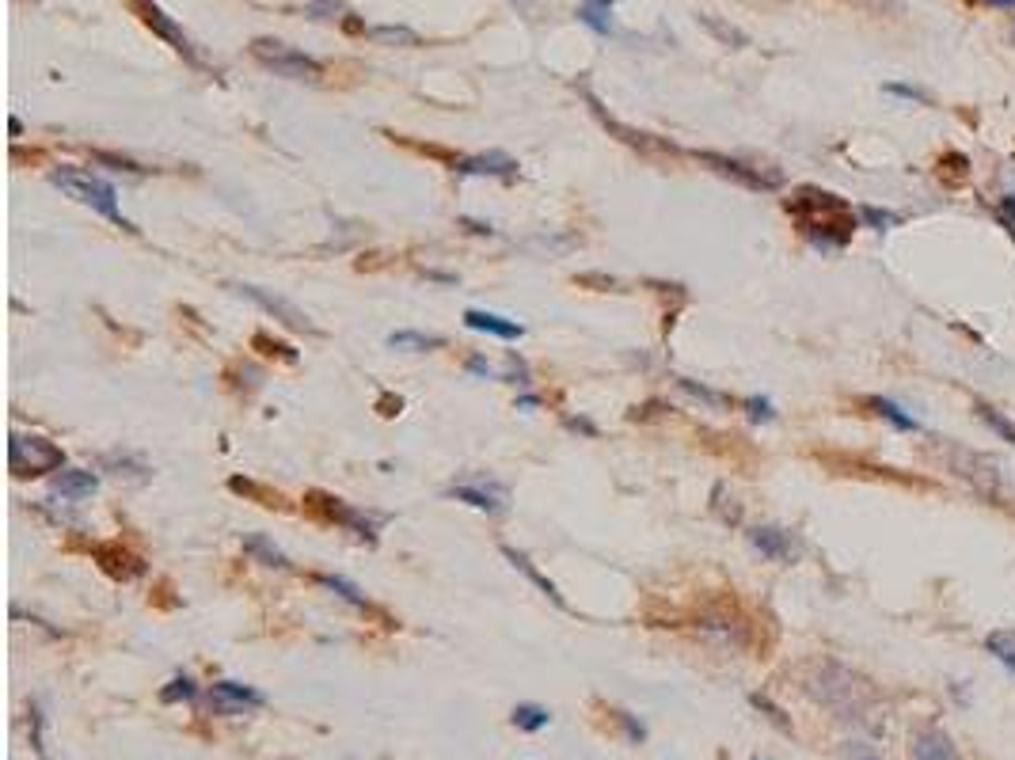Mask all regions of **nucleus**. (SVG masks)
Segmentation results:
<instances>
[{"label": "nucleus", "mask_w": 1015, "mask_h": 760, "mask_svg": "<svg viewBox=\"0 0 1015 760\" xmlns=\"http://www.w3.org/2000/svg\"><path fill=\"white\" fill-rule=\"evenodd\" d=\"M985 646H989V654H993L996 662L1015 673V635L1012 631H993V635L985 639Z\"/></svg>", "instance_id": "obj_28"}, {"label": "nucleus", "mask_w": 1015, "mask_h": 760, "mask_svg": "<svg viewBox=\"0 0 1015 760\" xmlns=\"http://www.w3.org/2000/svg\"><path fill=\"white\" fill-rule=\"evenodd\" d=\"M96 559L103 563L107 574H115V578H137L141 574V559L130 555V551H118V544H107V548H96Z\"/></svg>", "instance_id": "obj_20"}, {"label": "nucleus", "mask_w": 1015, "mask_h": 760, "mask_svg": "<svg viewBox=\"0 0 1015 760\" xmlns=\"http://www.w3.org/2000/svg\"><path fill=\"white\" fill-rule=\"evenodd\" d=\"M613 719L620 722V730H624V738L632 741V745H643V741H647V726H643V722L635 719L632 711H616Z\"/></svg>", "instance_id": "obj_30"}, {"label": "nucleus", "mask_w": 1015, "mask_h": 760, "mask_svg": "<svg viewBox=\"0 0 1015 760\" xmlns=\"http://www.w3.org/2000/svg\"><path fill=\"white\" fill-rule=\"evenodd\" d=\"M255 346H270L267 354H278V358H286V361H297V350H293V346H286V342H270L267 335H255Z\"/></svg>", "instance_id": "obj_37"}, {"label": "nucleus", "mask_w": 1015, "mask_h": 760, "mask_svg": "<svg viewBox=\"0 0 1015 760\" xmlns=\"http://www.w3.org/2000/svg\"><path fill=\"white\" fill-rule=\"evenodd\" d=\"M251 54L255 61H263L267 69H274L278 76H289V80H316L324 73L320 61H312L308 54H301L297 46H286L278 38H255L251 42Z\"/></svg>", "instance_id": "obj_4"}, {"label": "nucleus", "mask_w": 1015, "mask_h": 760, "mask_svg": "<svg viewBox=\"0 0 1015 760\" xmlns=\"http://www.w3.org/2000/svg\"><path fill=\"white\" fill-rule=\"evenodd\" d=\"M856 760H879V757H867V753H856Z\"/></svg>", "instance_id": "obj_44"}, {"label": "nucleus", "mask_w": 1015, "mask_h": 760, "mask_svg": "<svg viewBox=\"0 0 1015 760\" xmlns=\"http://www.w3.org/2000/svg\"><path fill=\"white\" fill-rule=\"evenodd\" d=\"M388 346H392V350L426 354V350H438V346H445V339H441V335H422V331H392V335H388Z\"/></svg>", "instance_id": "obj_23"}, {"label": "nucleus", "mask_w": 1015, "mask_h": 760, "mask_svg": "<svg viewBox=\"0 0 1015 760\" xmlns=\"http://www.w3.org/2000/svg\"><path fill=\"white\" fill-rule=\"evenodd\" d=\"M232 289H236V293H244V297L255 301L259 308H267L270 316H278V320L286 323V327H293V331H308V335H316V323L308 320L297 304L282 301V297H270L267 289H259V285H232Z\"/></svg>", "instance_id": "obj_11"}, {"label": "nucleus", "mask_w": 1015, "mask_h": 760, "mask_svg": "<svg viewBox=\"0 0 1015 760\" xmlns=\"http://www.w3.org/2000/svg\"><path fill=\"white\" fill-rule=\"evenodd\" d=\"M867 407L875 411V415L882 418V422H890L894 430H917V418L913 415H905L894 399H886V396H871L867 399Z\"/></svg>", "instance_id": "obj_24"}, {"label": "nucleus", "mask_w": 1015, "mask_h": 760, "mask_svg": "<svg viewBox=\"0 0 1015 760\" xmlns=\"http://www.w3.org/2000/svg\"><path fill=\"white\" fill-rule=\"evenodd\" d=\"M909 757H913V760H958V749H955V741H951V734H947V730H939V726H928V730L913 734Z\"/></svg>", "instance_id": "obj_14"}, {"label": "nucleus", "mask_w": 1015, "mask_h": 760, "mask_svg": "<svg viewBox=\"0 0 1015 760\" xmlns=\"http://www.w3.org/2000/svg\"><path fill=\"white\" fill-rule=\"evenodd\" d=\"M96 491H99L96 472H84V468H61V472L54 475V494L69 498V502H84V498H92Z\"/></svg>", "instance_id": "obj_16"}, {"label": "nucleus", "mask_w": 1015, "mask_h": 760, "mask_svg": "<svg viewBox=\"0 0 1015 760\" xmlns=\"http://www.w3.org/2000/svg\"><path fill=\"white\" fill-rule=\"evenodd\" d=\"M746 540H749V548L761 551L772 563H795L799 551H803L799 548V540H795V532L780 529V525H753V529L746 532Z\"/></svg>", "instance_id": "obj_10"}, {"label": "nucleus", "mask_w": 1015, "mask_h": 760, "mask_svg": "<svg viewBox=\"0 0 1015 760\" xmlns=\"http://www.w3.org/2000/svg\"><path fill=\"white\" fill-rule=\"evenodd\" d=\"M677 384H681V388H685L689 396H696V399H704V403H711V407H723V403H727V396L711 392V388H704V384H692V380H685V377L677 380Z\"/></svg>", "instance_id": "obj_35"}, {"label": "nucleus", "mask_w": 1015, "mask_h": 760, "mask_svg": "<svg viewBox=\"0 0 1015 760\" xmlns=\"http://www.w3.org/2000/svg\"><path fill=\"white\" fill-rule=\"evenodd\" d=\"M259 707H267V696H263L259 688H251V684H240V681L210 684V711L213 715L236 719V715H251V711H259Z\"/></svg>", "instance_id": "obj_6"}, {"label": "nucleus", "mask_w": 1015, "mask_h": 760, "mask_svg": "<svg viewBox=\"0 0 1015 760\" xmlns=\"http://www.w3.org/2000/svg\"><path fill=\"white\" fill-rule=\"evenodd\" d=\"M502 555H506V559H510V563H514V567H518L521 574H525V578H529V582L540 589V593H548V597H552L559 608H567V601H563V593L556 589V582H548V578H544V574L533 567V559H529L525 551H518V548H510V544H506V548H502Z\"/></svg>", "instance_id": "obj_19"}, {"label": "nucleus", "mask_w": 1015, "mask_h": 760, "mask_svg": "<svg viewBox=\"0 0 1015 760\" xmlns=\"http://www.w3.org/2000/svg\"><path fill=\"white\" fill-rule=\"evenodd\" d=\"M130 4H134V8H137V16H141V23H145V27H153V31H156V35H160V38H168V42H172V46H175V50H179V54H183V57H191V61H198V57H194V50H191V42H187V35H183V31L175 27V19L168 16V12H164V8L156 4V0H130Z\"/></svg>", "instance_id": "obj_12"}, {"label": "nucleus", "mask_w": 1015, "mask_h": 760, "mask_svg": "<svg viewBox=\"0 0 1015 760\" xmlns=\"http://www.w3.org/2000/svg\"><path fill=\"white\" fill-rule=\"evenodd\" d=\"M578 19L594 27L597 35H609L613 27V0H578Z\"/></svg>", "instance_id": "obj_21"}, {"label": "nucleus", "mask_w": 1015, "mask_h": 760, "mask_svg": "<svg viewBox=\"0 0 1015 760\" xmlns=\"http://www.w3.org/2000/svg\"><path fill=\"white\" fill-rule=\"evenodd\" d=\"M734 502V498H730ZM715 510L727 525H738L742 521V506H727V487H715Z\"/></svg>", "instance_id": "obj_34"}, {"label": "nucleus", "mask_w": 1015, "mask_h": 760, "mask_svg": "<svg viewBox=\"0 0 1015 760\" xmlns=\"http://www.w3.org/2000/svg\"><path fill=\"white\" fill-rule=\"evenodd\" d=\"M989 8H1004V12H1015V0H985Z\"/></svg>", "instance_id": "obj_42"}, {"label": "nucleus", "mask_w": 1015, "mask_h": 760, "mask_svg": "<svg viewBox=\"0 0 1015 760\" xmlns=\"http://www.w3.org/2000/svg\"><path fill=\"white\" fill-rule=\"evenodd\" d=\"M50 183L61 190V194H69L73 202L80 206L96 209L99 217H107V221H115L118 228H126V232H137L134 221H126L122 217V209H118V194L115 187L107 183V179H99V175H88V171L80 168H54L50 171Z\"/></svg>", "instance_id": "obj_2"}, {"label": "nucleus", "mask_w": 1015, "mask_h": 760, "mask_svg": "<svg viewBox=\"0 0 1015 760\" xmlns=\"http://www.w3.org/2000/svg\"><path fill=\"white\" fill-rule=\"evenodd\" d=\"M445 494H449V498H457V502H464V506H472V510L491 513V517L506 513V506H510V491H506L502 483H495V479H487V475H479V479H464V483H453Z\"/></svg>", "instance_id": "obj_7"}, {"label": "nucleus", "mask_w": 1015, "mask_h": 760, "mask_svg": "<svg viewBox=\"0 0 1015 760\" xmlns=\"http://www.w3.org/2000/svg\"><path fill=\"white\" fill-rule=\"evenodd\" d=\"M506 380L510 384H529V369H525V361L518 354H510V361H506Z\"/></svg>", "instance_id": "obj_36"}, {"label": "nucleus", "mask_w": 1015, "mask_h": 760, "mask_svg": "<svg viewBox=\"0 0 1015 760\" xmlns=\"http://www.w3.org/2000/svg\"><path fill=\"white\" fill-rule=\"evenodd\" d=\"M369 38H377V42H407V46H415V31H407V27H373Z\"/></svg>", "instance_id": "obj_33"}, {"label": "nucleus", "mask_w": 1015, "mask_h": 760, "mask_svg": "<svg viewBox=\"0 0 1015 760\" xmlns=\"http://www.w3.org/2000/svg\"><path fill=\"white\" fill-rule=\"evenodd\" d=\"M749 700H753V707H757V711H765L768 719L776 722V726H780V730H784V734H791V719H787L784 711H780V707H776V703L768 700V696H761V692H753V696H749Z\"/></svg>", "instance_id": "obj_31"}, {"label": "nucleus", "mask_w": 1015, "mask_h": 760, "mask_svg": "<svg viewBox=\"0 0 1015 760\" xmlns=\"http://www.w3.org/2000/svg\"><path fill=\"white\" fill-rule=\"evenodd\" d=\"M860 217L871 228H875V232H886V228H894L901 221L898 213H890V209H879V206H860Z\"/></svg>", "instance_id": "obj_29"}, {"label": "nucleus", "mask_w": 1015, "mask_h": 760, "mask_svg": "<svg viewBox=\"0 0 1015 760\" xmlns=\"http://www.w3.org/2000/svg\"><path fill=\"white\" fill-rule=\"evenodd\" d=\"M696 160L700 164H708L711 171H719V175H727L734 183H742L746 190H776L784 183V175L780 171H761V168H749L742 160H730V156H719V152H696Z\"/></svg>", "instance_id": "obj_8"}, {"label": "nucleus", "mask_w": 1015, "mask_h": 760, "mask_svg": "<svg viewBox=\"0 0 1015 760\" xmlns=\"http://www.w3.org/2000/svg\"><path fill=\"white\" fill-rule=\"evenodd\" d=\"M453 168L460 175H495V179H514L518 175V160H510L506 152H483V156H464Z\"/></svg>", "instance_id": "obj_15"}, {"label": "nucleus", "mask_w": 1015, "mask_h": 760, "mask_svg": "<svg viewBox=\"0 0 1015 760\" xmlns=\"http://www.w3.org/2000/svg\"><path fill=\"white\" fill-rule=\"evenodd\" d=\"M244 551H248L255 563H263V567H274V570H289V559H286V551L278 548L270 536H263V532H251V536H244Z\"/></svg>", "instance_id": "obj_18"}, {"label": "nucleus", "mask_w": 1015, "mask_h": 760, "mask_svg": "<svg viewBox=\"0 0 1015 760\" xmlns=\"http://www.w3.org/2000/svg\"><path fill=\"white\" fill-rule=\"evenodd\" d=\"M567 426H571V430H582V434H590V437L597 434V430L590 426V422H586V418H567Z\"/></svg>", "instance_id": "obj_41"}, {"label": "nucleus", "mask_w": 1015, "mask_h": 760, "mask_svg": "<svg viewBox=\"0 0 1015 760\" xmlns=\"http://www.w3.org/2000/svg\"><path fill=\"white\" fill-rule=\"evenodd\" d=\"M704 23H708V27L719 38H727V42H734V46H746V35H742V31H734V27H723V23H715V19H704Z\"/></svg>", "instance_id": "obj_38"}, {"label": "nucleus", "mask_w": 1015, "mask_h": 760, "mask_svg": "<svg viewBox=\"0 0 1015 760\" xmlns=\"http://www.w3.org/2000/svg\"><path fill=\"white\" fill-rule=\"evenodd\" d=\"M8 468H12L16 479L50 475L65 468V453H61L54 441H46V437H12V445H8Z\"/></svg>", "instance_id": "obj_3"}, {"label": "nucleus", "mask_w": 1015, "mask_h": 760, "mask_svg": "<svg viewBox=\"0 0 1015 760\" xmlns=\"http://www.w3.org/2000/svg\"><path fill=\"white\" fill-rule=\"evenodd\" d=\"M1012 38H1015V27H1012Z\"/></svg>", "instance_id": "obj_45"}, {"label": "nucleus", "mask_w": 1015, "mask_h": 760, "mask_svg": "<svg viewBox=\"0 0 1015 760\" xmlns=\"http://www.w3.org/2000/svg\"><path fill=\"white\" fill-rule=\"evenodd\" d=\"M810 692L825 703V707H833V711H841L844 719H852L848 711H856V700H860L863 692V681H856L844 665L837 662H825L822 665V677L810 684Z\"/></svg>", "instance_id": "obj_5"}, {"label": "nucleus", "mask_w": 1015, "mask_h": 760, "mask_svg": "<svg viewBox=\"0 0 1015 760\" xmlns=\"http://www.w3.org/2000/svg\"><path fill=\"white\" fill-rule=\"evenodd\" d=\"M977 418H981V422H985L993 434H1000L1004 441H1012V445H1015V422L1004 415V411H996L993 403H977Z\"/></svg>", "instance_id": "obj_27"}, {"label": "nucleus", "mask_w": 1015, "mask_h": 760, "mask_svg": "<svg viewBox=\"0 0 1015 760\" xmlns=\"http://www.w3.org/2000/svg\"><path fill=\"white\" fill-rule=\"evenodd\" d=\"M308 502L316 506V510L324 513L327 521H339L343 529H350V532H358L362 540H377V521L369 517V513H362V510H350L343 498H331V494H324V491H312L308 494Z\"/></svg>", "instance_id": "obj_9"}, {"label": "nucleus", "mask_w": 1015, "mask_h": 760, "mask_svg": "<svg viewBox=\"0 0 1015 760\" xmlns=\"http://www.w3.org/2000/svg\"><path fill=\"white\" fill-rule=\"evenodd\" d=\"M518 407H525V411H533V407H540V399H537V396H518Z\"/></svg>", "instance_id": "obj_43"}, {"label": "nucleus", "mask_w": 1015, "mask_h": 760, "mask_svg": "<svg viewBox=\"0 0 1015 760\" xmlns=\"http://www.w3.org/2000/svg\"><path fill=\"white\" fill-rule=\"evenodd\" d=\"M316 582L324 589H331L335 597H343L346 605L362 608V612H373V605H369V597H365L362 589L354 586V582H346V578H339V574H316Z\"/></svg>", "instance_id": "obj_22"}, {"label": "nucleus", "mask_w": 1015, "mask_h": 760, "mask_svg": "<svg viewBox=\"0 0 1015 760\" xmlns=\"http://www.w3.org/2000/svg\"><path fill=\"white\" fill-rule=\"evenodd\" d=\"M882 92H886V95H901V99H917V103H924V99H928V95L920 92V88H909V84H886Z\"/></svg>", "instance_id": "obj_39"}, {"label": "nucleus", "mask_w": 1015, "mask_h": 760, "mask_svg": "<svg viewBox=\"0 0 1015 760\" xmlns=\"http://www.w3.org/2000/svg\"><path fill=\"white\" fill-rule=\"evenodd\" d=\"M464 323H468L472 331L498 335V339H521V335H525L521 323L506 320V316H495V312H479V308H468V312H464Z\"/></svg>", "instance_id": "obj_17"}, {"label": "nucleus", "mask_w": 1015, "mask_h": 760, "mask_svg": "<svg viewBox=\"0 0 1015 760\" xmlns=\"http://www.w3.org/2000/svg\"><path fill=\"white\" fill-rule=\"evenodd\" d=\"M510 719H514V726L525 730V734H537V730H544V726L552 722V711H548V707H540V703H518Z\"/></svg>", "instance_id": "obj_25"}, {"label": "nucleus", "mask_w": 1015, "mask_h": 760, "mask_svg": "<svg viewBox=\"0 0 1015 760\" xmlns=\"http://www.w3.org/2000/svg\"><path fill=\"white\" fill-rule=\"evenodd\" d=\"M198 700V684L191 673H179L160 688V703H194Z\"/></svg>", "instance_id": "obj_26"}, {"label": "nucleus", "mask_w": 1015, "mask_h": 760, "mask_svg": "<svg viewBox=\"0 0 1015 760\" xmlns=\"http://www.w3.org/2000/svg\"><path fill=\"white\" fill-rule=\"evenodd\" d=\"M742 407H746L749 422H772V418H776V411H772V403H768L765 396H749V399H742Z\"/></svg>", "instance_id": "obj_32"}, {"label": "nucleus", "mask_w": 1015, "mask_h": 760, "mask_svg": "<svg viewBox=\"0 0 1015 760\" xmlns=\"http://www.w3.org/2000/svg\"><path fill=\"white\" fill-rule=\"evenodd\" d=\"M468 369H472L476 377H487V380L495 377V369H491V365H487V361H483V358H472V361H468Z\"/></svg>", "instance_id": "obj_40"}, {"label": "nucleus", "mask_w": 1015, "mask_h": 760, "mask_svg": "<svg viewBox=\"0 0 1015 760\" xmlns=\"http://www.w3.org/2000/svg\"><path fill=\"white\" fill-rule=\"evenodd\" d=\"M951 456H955V464H951V472L955 475H962V479H970V487L974 491H981V494H989L993 498L996 494V468L985 460L981 453H970V449H955L951 445Z\"/></svg>", "instance_id": "obj_13"}, {"label": "nucleus", "mask_w": 1015, "mask_h": 760, "mask_svg": "<svg viewBox=\"0 0 1015 760\" xmlns=\"http://www.w3.org/2000/svg\"><path fill=\"white\" fill-rule=\"evenodd\" d=\"M787 213H795L799 232L818 251H841L856 232V213L848 209V202L822 187H799L787 198Z\"/></svg>", "instance_id": "obj_1"}]
</instances>
